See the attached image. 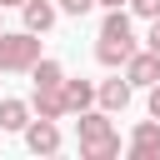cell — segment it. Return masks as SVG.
I'll return each mask as SVG.
<instances>
[{
	"instance_id": "cell-1",
	"label": "cell",
	"mask_w": 160,
	"mask_h": 160,
	"mask_svg": "<svg viewBox=\"0 0 160 160\" xmlns=\"http://www.w3.org/2000/svg\"><path fill=\"white\" fill-rule=\"evenodd\" d=\"M135 55V30H130V15H125V5L120 10H105V20H100V45H95V60L100 65H120L125 70V60Z\"/></svg>"
},
{
	"instance_id": "cell-2",
	"label": "cell",
	"mask_w": 160,
	"mask_h": 160,
	"mask_svg": "<svg viewBox=\"0 0 160 160\" xmlns=\"http://www.w3.org/2000/svg\"><path fill=\"white\" fill-rule=\"evenodd\" d=\"M75 130H80V155H85V160H115V155H120V135H115V125L105 120V105H100V110H80Z\"/></svg>"
},
{
	"instance_id": "cell-3",
	"label": "cell",
	"mask_w": 160,
	"mask_h": 160,
	"mask_svg": "<svg viewBox=\"0 0 160 160\" xmlns=\"http://www.w3.org/2000/svg\"><path fill=\"white\" fill-rule=\"evenodd\" d=\"M40 55V35L35 30H0V70H35Z\"/></svg>"
},
{
	"instance_id": "cell-4",
	"label": "cell",
	"mask_w": 160,
	"mask_h": 160,
	"mask_svg": "<svg viewBox=\"0 0 160 160\" xmlns=\"http://www.w3.org/2000/svg\"><path fill=\"white\" fill-rule=\"evenodd\" d=\"M130 155L135 160H160V115H150L130 130Z\"/></svg>"
},
{
	"instance_id": "cell-5",
	"label": "cell",
	"mask_w": 160,
	"mask_h": 160,
	"mask_svg": "<svg viewBox=\"0 0 160 160\" xmlns=\"http://www.w3.org/2000/svg\"><path fill=\"white\" fill-rule=\"evenodd\" d=\"M125 75H130V85H160V50H135L130 60H125Z\"/></svg>"
},
{
	"instance_id": "cell-6",
	"label": "cell",
	"mask_w": 160,
	"mask_h": 160,
	"mask_svg": "<svg viewBox=\"0 0 160 160\" xmlns=\"http://www.w3.org/2000/svg\"><path fill=\"white\" fill-rule=\"evenodd\" d=\"M25 145H30L35 155H55V150H60V130H55V120H45V115L30 120V125H25Z\"/></svg>"
},
{
	"instance_id": "cell-7",
	"label": "cell",
	"mask_w": 160,
	"mask_h": 160,
	"mask_svg": "<svg viewBox=\"0 0 160 160\" xmlns=\"http://www.w3.org/2000/svg\"><path fill=\"white\" fill-rule=\"evenodd\" d=\"M35 115H45V120H65L70 115V100H65V85L60 90H35Z\"/></svg>"
},
{
	"instance_id": "cell-8",
	"label": "cell",
	"mask_w": 160,
	"mask_h": 160,
	"mask_svg": "<svg viewBox=\"0 0 160 160\" xmlns=\"http://www.w3.org/2000/svg\"><path fill=\"white\" fill-rule=\"evenodd\" d=\"M20 15H25V30L45 35V30L55 25V15H60V10H55L50 0H25V5H20Z\"/></svg>"
},
{
	"instance_id": "cell-9",
	"label": "cell",
	"mask_w": 160,
	"mask_h": 160,
	"mask_svg": "<svg viewBox=\"0 0 160 160\" xmlns=\"http://www.w3.org/2000/svg\"><path fill=\"white\" fill-rule=\"evenodd\" d=\"M65 100H70V115H80V110H90V105L100 100V85H90V80H70V75H65Z\"/></svg>"
},
{
	"instance_id": "cell-10",
	"label": "cell",
	"mask_w": 160,
	"mask_h": 160,
	"mask_svg": "<svg viewBox=\"0 0 160 160\" xmlns=\"http://www.w3.org/2000/svg\"><path fill=\"white\" fill-rule=\"evenodd\" d=\"M130 90H135L130 75H125V80H105V85H100V105H105V110H125V105H130Z\"/></svg>"
},
{
	"instance_id": "cell-11",
	"label": "cell",
	"mask_w": 160,
	"mask_h": 160,
	"mask_svg": "<svg viewBox=\"0 0 160 160\" xmlns=\"http://www.w3.org/2000/svg\"><path fill=\"white\" fill-rule=\"evenodd\" d=\"M30 110L35 105H25V100H0V130H25L30 125Z\"/></svg>"
},
{
	"instance_id": "cell-12",
	"label": "cell",
	"mask_w": 160,
	"mask_h": 160,
	"mask_svg": "<svg viewBox=\"0 0 160 160\" xmlns=\"http://www.w3.org/2000/svg\"><path fill=\"white\" fill-rule=\"evenodd\" d=\"M30 80H35V90H60L65 85V70H60V60H40L30 70Z\"/></svg>"
},
{
	"instance_id": "cell-13",
	"label": "cell",
	"mask_w": 160,
	"mask_h": 160,
	"mask_svg": "<svg viewBox=\"0 0 160 160\" xmlns=\"http://www.w3.org/2000/svg\"><path fill=\"white\" fill-rule=\"evenodd\" d=\"M95 5H100V0H60V10H65V15H90Z\"/></svg>"
},
{
	"instance_id": "cell-14",
	"label": "cell",
	"mask_w": 160,
	"mask_h": 160,
	"mask_svg": "<svg viewBox=\"0 0 160 160\" xmlns=\"http://www.w3.org/2000/svg\"><path fill=\"white\" fill-rule=\"evenodd\" d=\"M130 10L145 15V20H155V15H160V0H130Z\"/></svg>"
},
{
	"instance_id": "cell-15",
	"label": "cell",
	"mask_w": 160,
	"mask_h": 160,
	"mask_svg": "<svg viewBox=\"0 0 160 160\" xmlns=\"http://www.w3.org/2000/svg\"><path fill=\"white\" fill-rule=\"evenodd\" d=\"M145 45H150V50H160V15L150 20V35H145Z\"/></svg>"
},
{
	"instance_id": "cell-16",
	"label": "cell",
	"mask_w": 160,
	"mask_h": 160,
	"mask_svg": "<svg viewBox=\"0 0 160 160\" xmlns=\"http://www.w3.org/2000/svg\"><path fill=\"white\" fill-rule=\"evenodd\" d=\"M150 115H160V85H150Z\"/></svg>"
},
{
	"instance_id": "cell-17",
	"label": "cell",
	"mask_w": 160,
	"mask_h": 160,
	"mask_svg": "<svg viewBox=\"0 0 160 160\" xmlns=\"http://www.w3.org/2000/svg\"><path fill=\"white\" fill-rule=\"evenodd\" d=\"M100 5H105V10H120V5H130V0H100Z\"/></svg>"
},
{
	"instance_id": "cell-18",
	"label": "cell",
	"mask_w": 160,
	"mask_h": 160,
	"mask_svg": "<svg viewBox=\"0 0 160 160\" xmlns=\"http://www.w3.org/2000/svg\"><path fill=\"white\" fill-rule=\"evenodd\" d=\"M0 5H25V0H0Z\"/></svg>"
},
{
	"instance_id": "cell-19",
	"label": "cell",
	"mask_w": 160,
	"mask_h": 160,
	"mask_svg": "<svg viewBox=\"0 0 160 160\" xmlns=\"http://www.w3.org/2000/svg\"><path fill=\"white\" fill-rule=\"evenodd\" d=\"M0 10H5V5H0Z\"/></svg>"
}]
</instances>
